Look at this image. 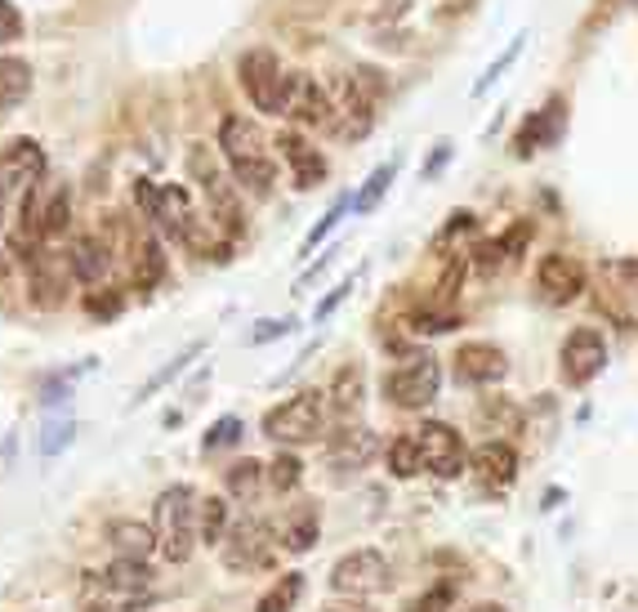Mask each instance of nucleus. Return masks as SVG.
<instances>
[{"label":"nucleus","mask_w":638,"mask_h":612,"mask_svg":"<svg viewBox=\"0 0 638 612\" xmlns=\"http://www.w3.org/2000/svg\"><path fill=\"white\" fill-rule=\"evenodd\" d=\"M326 393L322 389H304L287 402H277L264 416V438L281 443V447H300V443H317L326 434Z\"/></svg>","instance_id":"nucleus-1"},{"label":"nucleus","mask_w":638,"mask_h":612,"mask_svg":"<svg viewBox=\"0 0 638 612\" xmlns=\"http://www.w3.org/2000/svg\"><path fill=\"white\" fill-rule=\"evenodd\" d=\"M153 536H157V550H161L170 564H188V559H192V550H197V492H192L188 483L166 488V492L157 497Z\"/></svg>","instance_id":"nucleus-2"},{"label":"nucleus","mask_w":638,"mask_h":612,"mask_svg":"<svg viewBox=\"0 0 638 612\" xmlns=\"http://www.w3.org/2000/svg\"><path fill=\"white\" fill-rule=\"evenodd\" d=\"M188 179L201 183L205 201H210V211H215V229L233 242L246 233V215H242V201L233 192V183L224 179V170L215 166V148H205V144H192L188 148Z\"/></svg>","instance_id":"nucleus-3"},{"label":"nucleus","mask_w":638,"mask_h":612,"mask_svg":"<svg viewBox=\"0 0 638 612\" xmlns=\"http://www.w3.org/2000/svg\"><path fill=\"white\" fill-rule=\"evenodd\" d=\"M242 90L250 94V103L268 116H287V94H291V73L277 63L272 49H246L237 63Z\"/></svg>","instance_id":"nucleus-4"},{"label":"nucleus","mask_w":638,"mask_h":612,"mask_svg":"<svg viewBox=\"0 0 638 612\" xmlns=\"http://www.w3.org/2000/svg\"><path fill=\"white\" fill-rule=\"evenodd\" d=\"M220 559H224L228 572H242V577L264 572V568L277 559V536H272V527H268L264 519H242V523H233V527L224 532Z\"/></svg>","instance_id":"nucleus-5"},{"label":"nucleus","mask_w":638,"mask_h":612,"mask_svg":"<svg viewBox=\"0 0 638 612\" xmlns=\"http://www.w3.org/2000/svg\"><path fill=\"white\" fill-rule=\"evenodd\" d=\"M443 389V367L438 358H411L402 367H393L384 376V398L402 412H419V407H429Z\"/></svg>","instance_id":"nucleus-6"},{"label":"nucleus","mask_w":638,"mask_h":612,"mask_svg":"<svg viewBox=\"0 0 638 612\" xmlns=\"http://www.w3.org/2000/svg\"><path fill=\"white\" fill-rule=\"evenodd\" d=\"M331 590H335V594H352V599L389 590V559H384L380 550H371V546L348 550V555L335 559V568H331Z\"/></svg>","instance_id":"nucleus-7"},{"label":"nucleus","mask_w":638,"mask_h":612,"mask_svg":"<svg viewBox=\"0 0 638 612\" xmlns=\"http://www.w3.org/2000/svg\"><path fill=\"white\" fill-rule=\"evenodd\" d=\"M411 438L419 447V469L438 474V479H456L464 469V438L447 421H424Z\"/></svg>","instance_id":"nucleus-8"},{"label":"nucleus","mask_w":638,"mask_h":612,"mask_svg":"<svg viewBox=\"0 0 638 612\" xmlns=\"http://www.w3.org/2000/svg\"><path fill=\"white\" fill-rule=\"evenodd\" d=\"M558 363H562V380H567V385H572V389H585V385L607 367V340H603V331L577 326L572 335L562 340Z\"/></svg>","instance_id":"nucleus-9"},{"label":"nucleus","mask_w":638,"mask_h":612,"mask_svg":"<svg viewBox=\"0 0 638 612\" xmlns=\"http://www.w3.org/2000/svg\"><path fill=\"white\" fill-rule=\"evenodd\" d=\"M45 175V153L36 140H14L5 153H0V211L14 192H27L36 179Z\"/></svg>","instance_id":"nucleus-10"},{"label":"nucleus","mask_w":638,"mask_h":612,"mask_svg":"<svg viewBox=\"0 0 638 612\" xmlns=\"http://www.w3.org/2000/svg\"><path fill=\"white\" fill-rule=\"evenodd\" d=\"M562 134H567V99H562V94H549V103L523 121L518 140H514V153L527 162V157H536V153L562 144Z\"/></svg>","instance_id":"nucleus-11"},{"label":"nucleus","mask_w":638,"mask_h":612,"mask_svg":"<svg viewBox=\"0 0 638 612\" xmlns=\"http://www.w3.org/2000/svg\"><path fill=\"white\" fill-rule=\"evenodd\" d=\"M376 452H380V438L362 425H339L335 434H326V465L339 474V479L344 474L367 469L376 460Z\"/></svg>","instance_id":"nucleus-12"},{"label":"nucleus","mask_w":638,"mask_h":612,"mask_svg":"<svg viewBox=\"0 0 638 612\" xmlns=\"http://www.w3.org/2000/svg\"><path fill=\"white\" fill-rule=\"evenodd\" d=\"M473 483L486 492V497H501V492H510L514 488V479H518V452L510 447V443H501V438H491V443H482L478 452H473Z\"/></svg>","instance_id":"nucleus-13"},{"label":"nucleus","mask_w":638,"mask_h":612,"mask_svg":"<svg viewBox=\"0 0 638 612\" xmlns=\"http://www.w3.org/2000/svg\"><path fill=\"white\" fill-rule=\"evenodd\" d=\"M536 287H540V296L549 300V304H572V300H581V291H585V264L581 259H572V255H545L540 264H536Z\"/></svg>","instance_id":"nucleus-14"},{"label":"nucleus","mask_w":638,"mask_h":612,"mask_svg":"<svg viewBox=\"0 0 638 612\" xmlns=\"http://www.w3.org/2000/svg\"><path fill=\"white\" fill-rule=\"evenodd\" d=\"M67 287H72V268H67V255L41 246L32 255V304L36 309H58L67 300Z\"/></svg>","instance_id":"nucleus-15"},{"label":"nucleus","mask_w":638,"mask_h":612,"mask_svg":"<svg viewBox=\"0 0 638 612\" xmlns=\"http://www.w3.org/2000/svg\"><path fill=\"white\" fill-rule=\"evenodd\" d=\"M505 371H510L505 349L486 345V340H464L456 349V380L460 385H495V380H505Z\"/></svg>","instance_id":"nucleus-16"},{"label":"nucleus","mask_w":638,"mask_h":612,"mask_svg":"<svg viewBox=\"0 0 638 612\" xmlns=\"http://www.w3.org/2000/svg\"><path fill=\"white\" fill-rule=\"evenodd\" d=\"M287 116H295V121H304V125H322V130H331V116H335V108H331V90H326L317 77H309V73H291Z\"/></svg>","instance_id":"nucleus-17"},{"label":"nucleus","mask_w":638,"mask_h":612,"mask_svg":"<svg viewBox=\"0 0 638 612\" xmlns=\"http://www.w3.org/2000/svg\"><path fill=\"white\" fill-rule=\"evenodd\" d=\"M277 148H281V157H287V166H291V175H295V188H317L322 179H326V157H322V148H313L300 130H281L277 134Z\"/></svg>","instance_id":"nucleus-18"},{"label":"nucleus","mask_w":638,"mask_h":612,"mask_svg":"<svg viewBox=\"0 0 638 612\" xmlns=\"http://www.w3.org/2000/svg\"><path fill=\"white\" fill-rule=\"evenodd\" d=\"M220 148L228 157V166H250V162H268V148H264V134L250 116H224L220 125Z\"/></svg>","instance_id":"nucleus-19"},{"label":"nucleus","mask_w":638,"mask_h":612,"mask_svg":"<svg viewBox=\"0 0 638 612\" xmlns=\"http://www.w3.org/2000/svg\"><path fill=\"white\" fill-rule=\"evenodd\" d=\"M67 268H72V278L81 287H99L108 278V268H112V246L94 233H81V237H72V246H67Z\"/></svg>","instance_id":"nucleus-20"},{"label":"nucleus","mask_w":638,"mask_h":612,"mask_svg":"<svg viewBox=\"0 0 638 612\" xmlns=\"http://www.w3.org/2000/svg\"><path fill=\"white\" fill-rule=\"evenodd\" d=\"M197 215H201V211L192 207V197H188L183 183H161V188H157V207H153L148 220H157L161 233H170V237L183 242V233L197 224Z\"/></svg>","instance_id":"nucleus-21"},{"label":"nucleus","mask_w":638,"mask_h":612,"mask_svg":"<svg viewBox=\"0 0 638 612\" xmlns=\"http://www.w3.org/2000/svg\"><path fill=\"white\" fill-rule=\"evenodd\" d=\"M362 393H367L362 367H358V363L339 367V371H335V380H331V389H326V412H331V416H339V421H348V416L362 407Z\"/></svg>","instance_id":"nucleus-22"},{"label":"nucleus","mask_w":638,"mask_h":612,"mask_svg":"<svg viewBox=\"0 0 638 612\" xmlns=\"http://www.w3.org/2000/svg\"><path fill=\"white\" fill-rule=\"evenodd\" d=\"M473 421H478V430L482 434H523V407L514 402V398H505V393H491V398H482L478 402V412H473Z\"/></svg>","instance_id":"nucleus-23"},{"label":"nucleus","mask_w":638,"mask_h":612,"mask_svg":"<svg viewBox=\"0 0 638 612\" xmlns=\"http://www.w3.org/2000/svg\"><path fill=\"white\" fill-rule=\"evenodd\" d=\"M108 541H112L116 559H138V564H144V559L157 550L153 527L138 523V519H116V523H108Z\"/></svg>","instance_id":"nucleus-24"},{"label":"nucleus","mask_w":638,"mask_h":612,"mask_svg":"<svg viewBox=\"0 0 638 612\" xmlns=\"http://www.w3.org/2000/svg\"><path fill=\"white\" fill-rule=\"evenodd\" d=\"M166 278V255L161 242L153 233H134V287L138 291H153Z\"/></svg>","instance_id":"nucleus-25"},{"label":"nucleus","mask_w":638,"mask_h":612,"mask_svg":"<svg viewBox=\"0 0 638 612\" xmlns=\"http://www.w3.org/2000/svg\"><path fill=\"white\" fill-rule=\"evenodd\" d=\"M27 94H32V63L19 54H5L0 58V112L19 108Z\"/></svg>","instance_id":"nucleus-26"},{"label":"nucleus","mask_w":638,"mask_h":612,"mask_svg":"<svg viewBox=\"0 0 638 612\" xmlns=\"http://www.w3.org/2000/svg\"><path fill=\"white\" fill-rule=\"evenodd\" d=\"M67 229H72V192H67V183H49L45 188V211H41V242L63 237Z\"/></svg>","instance_id":"nucleus-27"},{"label":"nucleus","mask_w":638,"mask_h":612,"mask_svg":"<svg viewBox=\"0 0 638 612\" xmlns=\"http://www.w3.org/2000/svg\"><path fill=\"white\" fill-rule=\"evenodd\" d=\"M201 354H205V340H192V345H183V349H179V354H175V358H170L161 371H153V380H144V385H138V393H134V407H138V402H148L153 393H161V389H166L175 376H183V371H188V363H197Z\"/></svg>","instance_id":"nucleus-28"},{"label":"nucleus","mask_w":638,"mask_h":612,"mask_svg":"<svg viewBox=\"0 0 638 612\" xmlns=\"http://www.w3.org/2000/svg\"><path fill=\"white\" fill-rule=\"evenodd\" d=\"M313 541H317V505L304 501L287 514V532H281V546L295 550V555H309L313 550Z\"/></svg>","instance_id":"nucleus-29"},{"label":"nucleus","mask_w":638,"mask_h":612,"mask_svg":"<svg viewBox=\"0 0 638 612\" xmlns=\"http://www.w3.org/2000/svg\"><path fill=\"white\" fill-rule=\"evenodd\" d=\"M99 581H103V590H116V594H144L153 572L138 559H116V564H108V572H99Z\"/></svg>","instance_id":"nucleus-30"},{"label":"nucleus","mask_w":638,"mask_h":612,"mask_svg":"<svg viewBox=\"0 0 638 612\" xmlns=\"http://www.w3.org/2000/svg\"><path fill=\"white\" fill-rule=\"evenodd\" d=\"M393 179H398V157L393 162H384V166H376L371 175H367V183L358 188V197H348V207L358 211V215H371L380 201H384V192L393 188Z\"/></svg>","instance_id":"nucleus-31"},{"label":"nucleus","mask_w":638,"mask_h":612,"mask_svg":"<svg viewBox=\"0 0 638 612\" xmlns=\"http://www.w3.org/2000/svg\"><path fill=\"white\" fill-rule=\"evenodd\" d=\"M300 599H304V572H287V577H277L264 590V599L255 603V612H291Z\"/></svg>","instance_id":"nucleus-32"},{"label":"nucleus","mask_w":638,"mask_h":612,"mask_svg":"<svg viewBox=\"0 0 638 612\" xmlns=\"http://www.w3.org/2000/svg\"><path fill=\"white\" fill-rule=\"evenodd\" d=\"M224 532H228V505L220 497L197 501V541L215 546V541H224Z\"/></svg>","instance_id":"nucleus-33"},{"label":"nucleus","mask_w":638,"mask_h":612,"mask_svg":"<svg viewBox=\"0 0 638 612\" xmlns=\"http://www.w3.org/2000/svg\"><path fill=\"white\" fill-rule=\"evenodd\" d=\"M72 438H77V421L72 416H49L45 425H41V434H36V456H58V452H67L72 447Z\"/></svg>","instance_id":"nucleus-34"},{"label":"nucleus","mask_w":638,"mask_h":612,"mask_svg":"<svg viewBox=\"0 0 638 612\" xmlns=\"http://www.w3.org/2000/svg\"><path fill=\"white\" fill-rule=\"evenodd\" d=\"M523 45H527V32H518V36L505 45V54H501V58H491V67H486V73L473 81V99H482V94H486L495 81H501V77L510 73V67L518 63V54H523Z\"/></svg>","instance_id":"nucleus-35"},{"label":"nucleus","mask_w":638,"mask_h":612,"mask_svg":"<svg viewBox=\"0 0 638 612\" xmlns=\"http://www.w3.org/2000/svg\"><path fill=\"white\" fill-rule=\"evenodd\" d=\"M259 488H264V465H259V460H237V465L228 469V492H233L237 501H255Z\"/></svg>","instance_id":"nucleus-36"},{"label":"nucleus","mask_w":638,"mask_h":612,"mask_svg":"<svg viewBox=\"0 0 638 612\" xmlns=\"http://www.w3.org/2000/svg\"><path fill=\"white\" fill-rule=\"evenodd\" d=\"M300 474H304V465H300L291 452H281V456H272V465L264 469V479L272 483V492H295V488H300Z\"/></svg>","instance_id":"nucleus-37"},{"label":"nucleus","mask_w":638,"mask_h":612,"mask_svg":"<svg viewBox=\"0 0 638 612\" xmlns=\"http://www.w3.org/2000/svg\"><path fill=\"white\" fill-rule=\"evenodd\" d=\"M389 474H393V479H415V474H419V447H415L411 434L389 443Z\"/></svg>","instance_id":"nucleus-38"},{"label":"nucleus","mask_w":638,"mask_h":612,"mask_svg":"<svg viewBox=\"0 0 638 612\" xmlns=\"http://www.w3.org/2000/svg\"><path fill=\"white\" fill-rule=\"evenodd\" d=\"M233 443H242V421L237 416H224V421H215L205 430V452H224V447H233Z\"/></svg>","instance_id":"nucleus-39"},{"label":"nucleus","mask_w":638,"mask_h":612,"mask_svg":"<svg viewBox=\"0 0 638 612\" xmlns=\"http://www.w3.org/2000/svg\"><path fill=\"white\" fill-rule=\"evenodd\" d=\"M505 259H510V251H505V242H501V237H495V242H478V251H473V268H478L482 278H491V274H495V268H501Z\"/></svg>","instance_id":"nucleus-40"},{"label":"nucleus","mask_w":638,"mask_h":612,"mask_svg":"<svg viewBox=\"0 0 638 612\" xmlns=\"http://www.w3.org/2000/svg\"><path fill=\"white\" fill-rule=\"evenodd\" d=\"M451 326H460V318H456V313H438V309H424V313L411 318V331H415V335H443V331H451Z\"/></svg>","instance_id":"nucleus-41"},{"label":"nucleus","mask_w":638,"mask_h":612,"mask_svg":"<svg viewBox=\"0 0 638 612\" xmlns=\"http://www.w3.org/2000/svg\"><path fill=\"white\" fill-rule=\"evenodd\" d=\"M344 211H348V197H339V201H335V207H331V211L322 215V224H313V233L304 237V246H300V255H313V251L322 246V237H326V233H331V229L339 224V215H344Z\"/></svg>","instance_id":"nucleus-42"},{"label":"nucleus","mask_w":638,"mask_h":612,"mask_svg":"<svg viewBox=\"0 0 638 612\" xmlns=\"http://www.w3.org/2000/svg\"><path fill=\"white\" fill-rule=\"evenodd\" d=\"M358 278H362V268H358V274H348V278H344L339 287H331V296H326V300H322V304L313 309V322H317V326H322V322H326V318H331V313H335V309H339V304L348 300V291L358 287Z\"/></svg>","instance_id":"nucleus-43"},{"label":"nucleus","mask_w":638,"mask_h":612,"mask_svg":"<svg viewBox=\"0 0 638 612\" xmlns=\"http://www.w3.org/2000/svg\"><path fill=\"white\" fill-rule=\"evenodd\" d=\"M125 309V300H121V291H86V313L90 318H116Z\"/></svg>","instance_id":"nucleus-44"},{"label":"nucleus","mask_w":638,"mask_h":612,"mask_svg":"<svg viewBox=\"0 0 638 612\" xmlns=\"http://www.w3.org/2000/svg\"><path fill=\"white\" fill-rule=\"evenodd\" d=\"M291 331H295V318H264L250 331V345H268V340H281V335H291Z\"/></svg>","instance_id":"nucleus-45"},{"label":"nucleus","mask_w":638,"mask_h":612,"mask_svg":"<svg viewBox=\"0 0 638 612\" xmlns=\"http://www.w3.org/2000/svg\"><path fill=\"white\" fill-rule=\"evenodd\" d=\"M451 157H456V144H451V140H438V144H434V153L424 157V166H419L424 183H429V179H438V175L447 170V162H451Z\"/></svg>","instance_id":"nucleus-46"},{"label":"nucleus","mask_w":638,"mask_h":612,"mask_svg":"<svg viewBox=\"0 0 638 612\" xmlns=\"http://www.w3.org/2000/svg\"><path fill=\"white\" fill-rule=\"evenodd\" d=\"M72 398V376H45L41 380V407H58Z\"/></svg>","instance_id":"nucleus-47"},{"label":"nucleus","mask_w":638,"mask_h":612,"mask_svg":"<svg viewBox=\"0 0 638 612\" xmlns=\"http://www.w3.org/2000/svg\"><path fill=\"white\" fill-rule=\"evenodd\" d=\"M23 36V14L14 0H0V41H19Z\"/></svg>","instance_id":"nucleus-48"},{"label":"nucleus","mask_w":638,"mask_h":612,"mask_svg":"<svg viewBox=\"0 0 638 612\" xmlns=\"http://www.w3.org/2000/svg\"><path fill=\"white\" fill-rule=\"evenodd\" d=\"M447 603H451V590L447 586H438L434 594H424V599H415L406 612H447Z\"/></svg>","instance_id":"nucleus-49"},{"label":"nucleus","mask_w":638,"mask_h":612,"mask_svg":"<svg viewBox=\"0 0 638 612\" xmlns=\"http://www.w3.org/2000/svg\"><path fill=\"white\" fill-rule=\"evenodd\" d=\"M134 201H138V211H144V215H153V207H157V183L153 179H134Z\"/></svg>","instance_id":"nucleus-50"},{"label":"nucleus","mask_w":638,"mask_h":612,"mask_svg":"<svg viewBox=\"0 0 638 612\" xmlns=\"http://www.w3.org/2000/svg\"><path fill=\"white\" fill-rule=\"evenodd\" d=\"M473 229H478V220H473L469 211H456V215H451V224L443 229V237H438V242H451V237H460V233H473Z\"/></svg>","instance_id":"nucleus-51"},{"label":"nucleus","mask_w":638,"mask_h":612,"mask_svg":"<svg viewBox=\"0 0 638 612\" xmlns=\"http://www.w3.org/2000/svg\"><path fill=\"white\" fill-rule=\"evenodd\" d=\"M331 259H335V251H326V255H322V259H317V264H313V268H309V274H304V278H300V287H309V282H313V278H322V268H331Z\"/></svg>","instance_id":"nucleus-52"},{"label":"nucleus","mask_w":638,"mask_h":612,"mask_svg":"<svg viewBox=\"0 0 638 612\" xmlns=\"http://www.w3.org/2000/svg\"><path fill=\"white\" fill-rule=\"evenodd\" d=\"M464 612H510L505 603H473V608H464Z\"/></svg>","instance_id":"nucleus-53"},{"label":"nucleus","mask_w":638,"mask_h":612,"mask_svg":"<svg viewBox=\"0 0 638 612\" xmlns=\"http://www.w3.org/2000/svg\"><path fill=\"white\" fill-rule=\"evenodd\" d=\"M326 612H371V608H362V603H352V608H326Z\"/></svg>","instance_id":"nucleus-54"},{"label":"nucleus","mask_w":638,"mask_h":612,"mask_svg":"<svg viewBox=\"0 0 638 612\" xmlns=\"http://www.w3.org/2000/svg\"><path fill=\"white\" fill-rule=\"evenodd\" d=\"M86 612H112V608H108V603H90Z\"/></svg>","instance_id":"nucleus-55"}]
</instances>
